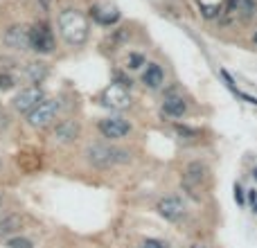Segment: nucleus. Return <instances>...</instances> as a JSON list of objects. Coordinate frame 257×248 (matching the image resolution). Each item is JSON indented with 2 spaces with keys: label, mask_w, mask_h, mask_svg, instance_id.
<instances>
[{
  "label": "nucleus",
  "mask_w": 257,
  "mask_h": 248,
  "mask_svg": "<svg viewBox=\"0 0 257 248\" xmlns=\"http://www.w3.org/2000/svg\"><path fill=\"white\" fill-rule=\"evenodd\" d=\"M57 30L68 48H84L90 39V21L81 9L61 7L57 14Z\"/></svg>",
  "instance_id": "f257e3e1"
},
{
  "label": "nucleus",
  "mask_w": 257,
  "mask_h": 248,
  "mask_svg": "<svg viewBox=\"0 0 257 248\" xmlns=\"http://www.w3.org/2000/svg\"><path fill=\"white\" fill-rule=\"evenodd\" d=\"M84 160L90 165L93 169H115L122 167V165H128L133 160V154L124 147L115 145V142H106V140H99V142H88L84 149Z\"/></svg>",
  "instance_id": "f03ea898"
},
{
  "label": "nucleus",
  "mask_w": 257,
  "mask_h": 248,
  "mask_svg": "<svg viewBox=\"0 0 257 248\" xmlns=\"http://www.w3.org/2000/svg\"><path fill=\"white\" fill-rule=\"evenodd\" d=\"M208 183H210V167L205 160H190V163L183 167L181 187L190 199L201 201L203 192L208 190Z\"/></svg>",
  "instance_id": "7ed1b4c3"
},
{
  "label": "nucleus",
  "mask_w": 257,
  "mask_h": 248,
  "mask_svg": "<svg viewBox=\"0 0 257 248\" xmlns=\"http://www.w3.org/2000/svg\"><path fill=\"white\" fill-rule=\"evenodd\" d=\"M63 117V99L61 97H45L32 113L25 115V124L32 131H48Z\"/></svg>",
  "instance_id": "20e7f679"
},
{
  "label": "nucleus",
  "mask_w": 257,
  "mask_h": 248,
  "mask_svg": "<svg viewBox=\"0 0 257 248\" xmlns=\"http://www.w3.org/2000/svg\"><path fill=\"white\" fill-rule=\"evenodd\" d=\"M30 50L39 57H48L57 50V36L50 25V21L45 18H36L30 25Z\"/></svg>",
  "instance_id": "39448f33"
},
{
  "label": "nucleus",
  "mask_w": 257,
  "mask_h": 248,
  "mask_svg": "<svg viewBox=\"0 0 257 248\" xmlns=\"http://www.w3.org/2000/svg\"><path fill=\"white\" fill-rule=\"evenodd\" d=\"M156 212H158L160 219H165L167 223H174V226H183L187 221V217H190L187 201L178 194H167L163 199H158Z\"/></svg>",
  "instance_id": "423d86ee"
},
{
  "label": "nucleus",
  "mask_w": 257,
  "mask_h": 248,
  "mask_svg": "<svg viewBox=\"0 0 257 248\" xmlns=\"http://www.w3.org/2000/svg\"><path fill=\"white\" fill-rule=\"evenodd\" d=\"M97 133L106 142H120L133 133V122L124 115H106L97 120Z\"/></svg>",
  "instance_id": "0eeeda50"
},
{
  "label": "nucleus",
  "mask_w": 257,
  "mask_h": 248,
  "mask_svg": "<svg viewBox=\"0 0 257 248\" xmlns=\"http://www.w3.org/2000/svg\"><path fill=\"white\" fill-rule=\"evenodd\" d=\"M5 50L9 52H30V25L25 23H9L0 34Z\"/></svg>",
  "instance_id": "6e6552de"
},
{
  "label": "nucleus",
  "mask_w": 257,
  "mask_h": 248,
  "mask_svg": "<svg viewBox=\"0 0 257 248\" xmlns=\"http://www.w3.org/2000/svg\"><path fill=\"white\" fill-rule=\"evenodd\" d=\"M50 138H52L54 145H61V147L75 145L81 138V120H77L72 115H63L61 120L50 129Z\"/></svg>",
  "instance_id": "1a4fd4ad"
},
{
  "label": "nucleus",
  "mask_w": 257,
  "mask_h": 248,
  "mask_svg": "<svg viewBox=\"0 0 257 248\" xmlns=\"http://www.w3.org/2000/svg\"><path fill=\"white\" fill-rule=\"evenodd\" d=\"M45 97H48V95H45L43 86H25V88H21L12 97V111L18 113V115H27V113L34 111Z\"/></svg>",
  "instance_id": "9d476101"
},
{
  "label": "nucleus",
  "mask_w": 257,
  "mask_h": 248,
  "mask_svg": "<svg viewBox=\"0 0 257 248\" xmlns=\"http://www.w3.org/2000/svg\"><path fill=\"white\" fill-rule=\"evenodd\" d=\"M99 104H102L104 108H111V111L120 113V111H126V108L133 106V97L126 88H122V86L108 84L106 88L99 93Z\"/></svg>",
  "instance_id": "9b49d317"
},
{
  "label": "nucleus",
  "mask_w": 257,
  "mask_h": 248,
  "mask_svg": "<svg viewBox=\"0 0 257 248\" xmlns=\"http://www.w3.org/2000/svg\"><path fill=\"white\" fill-rule=\"evenodd\" d=\"M190 113V102L178 93V88H169L163 97V104H160V115L167 117V120H181Z\"/></svg>",
  "instance_id": "f8f14e48"
},
{
  "label": "nucleus",
  "mask_w": 257,
  "mask_h": 248,
  "mask_svg": "<svg viewBox=\"0 0 257 248\" xmlns=\"http://www.w3.org/2000/svg\"><path fill=\"white\" fill-rule=\"evenodd\" d=\"M88 18L93 23H97V25L102 27H115L117 23H120L122 14L117 7H113V5H104V3H95L88 7Z\"/></svg>",
  "instance_id": "ddd939ff"
},
{
  "label": "nucleus",
  "mask_w": 257,
  "mask_h": 248,
  "mask_svg": "<svg viewBox=\"0 0 257 248\" xmlns=\"http://www.w3.org/2000/svg\"><path fill=\"white\" fill-rule=\"evenodd\" d=\"M142 84L149 90L165 88V68L158 61H147V66L142 68Z\"/></svg>",
  "instance_id": "4468645a"
},
{
  "label": "nucleus",
  "mask_w": 257,
  "mask_h": 248,
  "mask_svg": "<svg viewBox=\"0 0 257 248\" xmlns=\"http://www.w3.org/2000/svg\"><path fill=\"white\" fill-rule=\"evenodd\" d=\"M23 228H25V217L16 210H9L0 217V237H7V239L16 237L23 232Z\"/></svg>",
  "instance_id": "2eb2a0df"
},
{
  "label": "nucleus",
  "mask_w": 257,
  "mask_h": 248,
  "mask_svg": "<svg viewBox=\"0 0 257 248\" xmlns=\"http://www.w3.org/2000/svg\"><path fill=\"white\" fill-rule=\"evenodd\" d=\"M48 63L43 61H34V63H27L25 66V79L30 81V86H41L43 79L48 77Z\"/></svg>",
  "instance_id": "dca6fc26"
},
{
  "label": "nucleus",
  "mask_w": 257,
  "mask_h": 248,
  "mask_svg": "<svg viewBox=\"0 0 257 248\" xmlns=\"http://www.w3.org/2000/svg\"><path fill=\"white\" fill-rule=\"evenodd\" d=\"M128 36H131L128 27H115V30H111V34L106 36V41H104V48H108V50H117L120 45H124V43H126Z\"/></svg>",
  "instance_id": "f3484780"
},
{
  "label": "nucleus",
  "mask_w": 257,
  "mask_h": 248,
  "mask_svg": "<svg viewBox=\"0 0 257 248\" xmlns=\"http://www.w3.org/2000/svg\"><path fill=\"white\" fill-rule=\"evenodd\" d=\"M174 131H176L183 140H196V138H201V129L190 127V124H174Z\"/></svg>",
  "instance_id": "a211bd4d"
},
{
  "label": "nucleus",
  "mask_w": 257,
  "mask_h": 248,
  "mask_svg": "<svg viewBox=\"0 0 257 248\" xmlns=\"http://www.w3.org/2000/svg\"><path fill=\"white\" fill-rule=\"evenodd\" d=\"M147 66V57L142 52H128L126 54V72L128 70H140Z\"/></svg>",
  "instance_id": "6ab92c4d"
},
{
  "label": "nucleus",
  "mask_w": 257,
  "mask_h": 248,
  "mask_svg": "<svg viewBox=\"0 0 257 248\" xmlns=\"http://www.w3.org/2000/svg\"><path fill=\"white\" fill-rule=\"evenodd\" d=\"M18 86V77L14 72H0V93H9Z\"/></svg>",
  "instance_id": "aec40b11"
},
{
  "label": "nucleus",
  "mask_w": 257,
  "mask_h": 248,
  "mask_svg": "<svg viewBox=\"0 0 257 248\" xmlns=\"http://www.w3.org/2000/svg\"><path fill=\"white\" fill-rule=\"evenodd\" d=\"M111 84H117V86H122V88H126V90L133 88V79L126 75L124 70H115V72H113V81H111Z\"/></svg>",
  "instance_id": "412c9836"
},
{
  "label": "nucleus",
  "mask_w": 257,
  "mask_h": 248,
  "mask_svg": "<svg viewBox=\"0 0 257 248\" xmlns=\"http://www.w3.org/2000/svg\"><path fill=\"white\" fill-rule=\"evenodd\" d=\"M199 9H201V14H203V18H208V21L221 16V5H203V3H199Z\"/></svg>",
  "instance_id": "4be33fe9"
},
{
  "label": "nucleus",
  "mask_w": 257,
  "mask_h": 248,
  "mask_svg": "<svg viewBox=\"0 0 257 248\" xmlns=\"http://www.w3.org/2000/svg\"><path fill=\"white\" fill-rule=\"evenodd\" d=\"M7 248H34V241L23 235H16V237H9L7 239Z\"/></svg>",
  "instance_id": "5701e85b"
},
{
  "label": "nucleus",
  "mask_w": 257,
  "mask_h": 248,
  "mask_svg": "<svg viewBox=\"0 0 257 248\" xmlns=\"http://www.w3.org/2000/svg\"><path fill=\"white\" fill-rule=\"evenodd\" d=\"M142 248H169V244L163 239H145L142 241Z\"/></svg>",
  "instance_id": "b1692460"
},
{
  "label": "nucleus",
  "mask_w": 257,
  "mask_h": 248,
  "mask_svg": "<svg viewBox=\"0 0 257 248\" xmlns=\"http://www.w3.org/2000/svg\"><path fill=\"white\" fill-rule=\"evenodd\" d=\"M235 201L239 205H246V196H244V187L239 183H235Z\"/></svg>",
  "instance_id": "393cba45"
},
{
  "label": "nucleus",
  "mask_w": 257,
  "mask_h": 248,
  "mask_svg": "<svg viewBox=\"0 0 257 248\" xmlns=\"http://www.w3.org/2000/svg\"><path fill=\"white\" fill-rule=\"evenodd\" d=\"M187 248H212V246H208V244H201V241H194V244H190Z\"/></svg>",
  "instance_id": "a878e982"
},
{
  "label": "nucleus",
  "mask_w": 257,
  "mask_h": 248,
  "mask_svg": "<svg viewBox=\"0 0 257 248\" xmlns=\"http://www.w3.org/2000/svg\"><path fill=\"white\" fill-rule=\"evenodd\" d=\"M5 201H7V199H5V192H0V210L5 208Z\"/></svg>",
  "instance_id": "bb28decb"
},
{
  "label": "nucleus",
  "mask_w": 257,
  "mask_h": 248,
  "mask_svg": "<svg viewBox=\"0 0 257 248\" xmlns=\"http://www.w3.org/2000/svg\"><path fill=\"white\" fill-rule=\"evenodd\" d=\"M5 169V158H3V154H0V172Z\"/></svg>",
  "instance_id": "cd10ccee"
},
{
  "label": "nucleus",
  "mask_w": 257,
  "mask_h": 248,
  "mask_svg": "<svg viewBox=\"0 0 257 248\" xmlns=\"http://www.w3.org/2000/svg\"><path fill=\"white\" fill-rule=\"evenodd\" d=\"M253 43H255V45H257V30H255V32H253Z\"/></svg>",
  "instance_id": "c85d7f7f"
},
{
  "label": "nucleus",
  "mask_w": 257,
  "mask_h": 248,
  "mask_svg": "<svg viewBox=\"0 0 257 248\" xmlns=\"http://www.w3.org/2000/svg\"><path fill=\"white\" fill-rule=\"evenodd\" d=\"M253 178L257 181V167H253Z\"/></svg>",
  "instance_id": "c756f323"
}]
</instances>
